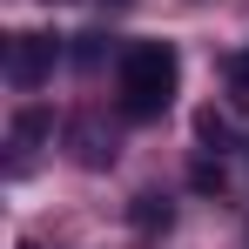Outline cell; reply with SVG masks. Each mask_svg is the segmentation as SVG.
<instances>
[{
	"instance_id": "obj_1",
	"label": "cell",
	"mask_w": 249,
	"mask_h": 249,
	"mask_svg": "<svg viewBox=\"0 0 249 249\" xmlns=\"http://www.w3.org/2000/svg\"><path fill=\"white\" fill-rule=\"evenodd\" d=\"M175 88H182V54H175L168 41H135L122 54V68H115V101H122L128 122H155V115H168Z\"/></svg>"
},
{
	"instance_id": "obj_2",
	"label": "cell",
	"mask_w": 249,
	"mask_h": 249,
	"mask_svg": "<svg viewBox=\"0 0 249 249\" xmlns=\"http://www.w3.org/2000/svg\"><path fill=\"white\" fill-rule=\"evenodd\" d=\"M54 61H61V41L54 34H14L7 41V81L14 88H41L54 74Z\"/></svg>"
},
{
	"instance_id": "obj_3",
	"label": "cell",
	"mask_w": 249,
	"mask_h": 249,
	"mask_svg": "<svg viewBox=\"0 0 249 249\" xmlns=\"http://www.w3.org/2000/svg\"><path fill=\"white\" fill-rule=\"evenodd\" d=\"M47 135H54V115H47V108H20V115H14V168L27 162Z\"/></svg>"
},
{
	"instance_id": "obj_4",
	"label": "cell",
	"mask_w": 249,
	"mask_h": 249,
	"mask_svg": "<svg viewBox=\"0 0 249 249\" xmlns=\"http://www.w3.org/2000/svg\"><path fill=\"white\" fill-rule=\"evenodd\" d=\"M74 162H81V168H108V162H115V142H101L94 122H74Z\"/></svg>"
},
{
	"instance_id": "obj_5",
	"label": "cell",
	"mask_w": 249,
	"mask_h": 249,
	"mask_svg": "<svg viewBox=\"0 0 249 249\" xmlns=\"http://www.w3.org/2000/svg\"><path fill=\"white\" fill-rule=\"evenodd\" d=\"M168 222H175V209L162 196H135V229L142 236H168Z\"/></svg>"
},
{
	"instance_id": "obj_6",
	"label": "cell",
	"mask_w": 249,
	"mask_h": 249,
	"mask_svg": "<svg viewBox=\"0 0 249 249\" xmlns=\"http://www.w3.org/2000/svg\"><path fill=\"white\" fill-rule=\"evenodd\" d=\"M196 135H202L209 148H229V122H222L215 108H202V115H196Z\"/></svg>"
},
{
	"instance_id": "obj_7",
	"label": "cell",
	"mask_w": 249,
	"mask_h": 249,
	"mask_svg": "<svg viewBox=\"0 0 249 249\" xmlns=\"http://www.w3.org/2000/svg\"><path fill=\"white\" fill-rule=\"evenodd\" d=\"M229 101H236V108H249V47L229 61Z\"/></svg>"
},
{
	"instance_id": "obj_8",
	"label": "cell",
	"mask_w": 249,
	"mask_h": 249,
	"mask_svg": "<svg viewBox=\"0 0 249 249\" xmlns=\"http://www.w3.org/2000/svg\"><path fill=\"white\" fill-rule=\"evenodd\" d=\"M74 61H81V68H94V61H101V34H81V47H74Z\"/></svg>"
},
{
	"instance_id": "obj_9",
	"label": "cell",
	"mask_w": 249,
	"mask_h": 249,
	"mask_svg": "<svg viewBox=\"0 0 249 249\" xmlns=\"http://www.w3.org/2000/svg\"><path fill=\"white\" fill-rule=\"evenodd\" d=\"M196 189H222V168H215V162H196Z\"/></svg>"
},
{
	"instance_id": "obj_10",
	"label": "cell",
	"mask_w": 249,
	"mask_h": 249,
	"mask_svg": "<svg viewBox=\"0 0 249 249\" xmlns=\"http://www.w3.org/2000/svg\"><path fill=\"white\" fill-rule=\"evenodd\" d=\"M20 249H41V243H20Z\"/></svg>"
}]
</instances>
